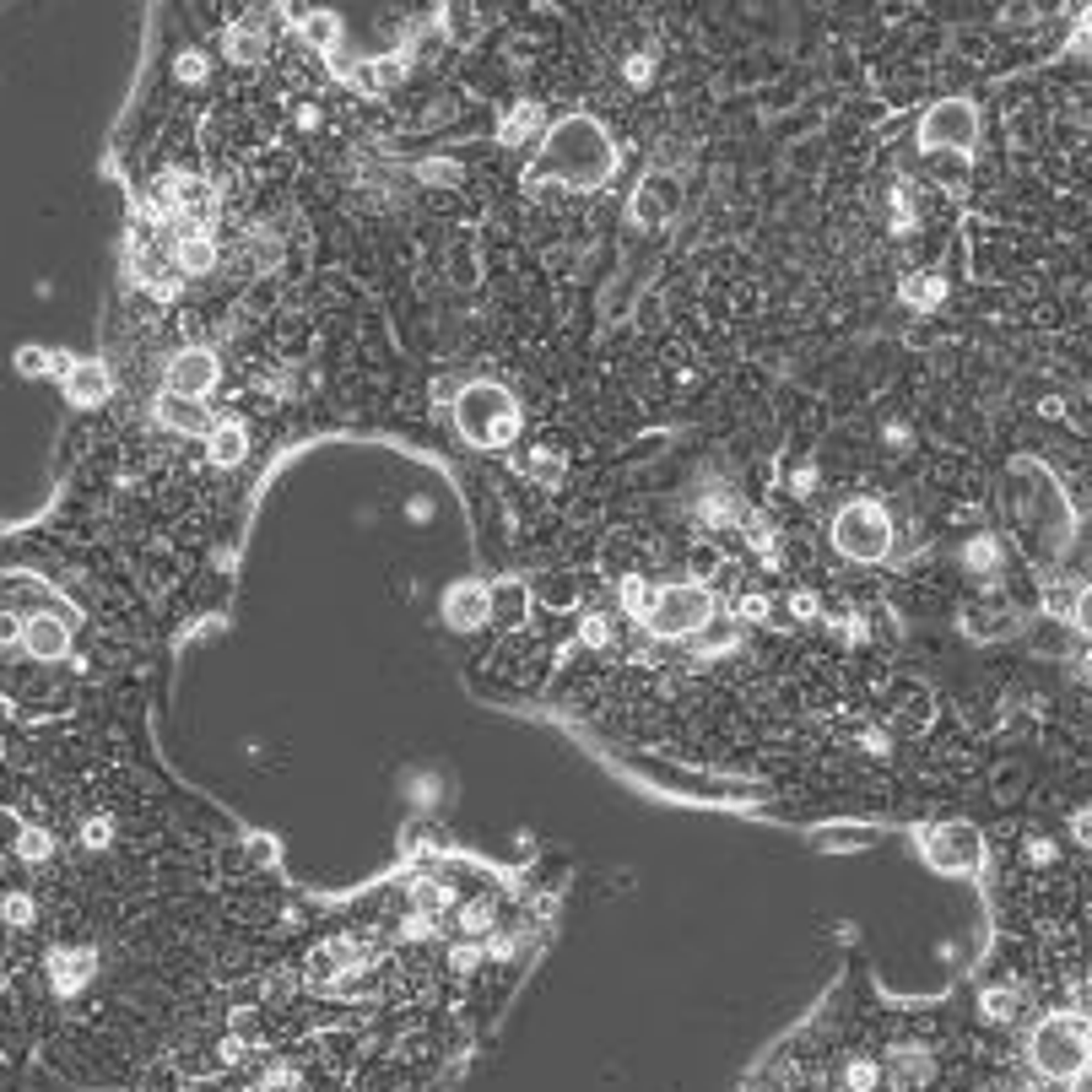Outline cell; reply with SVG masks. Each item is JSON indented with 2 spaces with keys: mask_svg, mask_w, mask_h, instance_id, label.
<instances>
[{
  "mask_svg": "<svg viewBox=\"0 0 1092 1092\" xmlns=\"http://www.w3.org/2000/svg\"><path fill=\"white\" fill-rule=\"evenodd\" d=\"M546 168L563 179V184H573V190H595V184L612 179L616 152H612V141H606V131H601L595 119L569 114V119H557L552 135H546Z\"/></svg>",
  "mask_w": 1092,
  "mask_h": 1092,
  "instance_id": "obj_1",
  "label": "cell"
},
{
  "mask_svg": "<svg viewBox=\"0 0 1092 1092\" xmlns=\"http://www.w3.org/2000/svg\"><path fill=\"white\" fill-rule=\"evenodd\" d=\"M1027 1060H1033L1038 1076H1049V1082L1082 1076V1070L1092 1066V1022L1066 1017V1011L1044 1017V1022L1033 1027V1038H1027Z\"/></svg>",
  "mask_w": 1092,
  "mask_h": 1092,
  "instance_id": "obj_2",
  "label": "cell"
},
{
  "mask_svg": "<svg viewBox=\"0 0 1092 1092\" xmlns=\"http://www.w3.org/2000/svg\"><path fill=\"white\" fill-rule=\"evenodd\" d=\"M714 622V590L698 585V579H677V585H660L649 595V612H644V628L655 638H693Z\"/></svg>",
  "mask_w": 1092,
  "mask_h": 1092,
  "instance_id": "obj_3",
  "label": "cell"
},
{
  "mask_svg": "<svg viewBox=\"0 0 1092 1092\" xmlns=\"http://www.w3.org/2000/svg\"><path fill=\"white\" fill-rule=\"evenodd\" d=\"M833 546L854 563H881L893 552V514L871 498H854L833 514Z\"/></svg>",
  "mask_w": 1092,
  "mask_h": 1092,
  "instance_id": "obj_4",
  "label": "cell"
},
{
  "mask_svg": "<svg viewBox=\"0 0 1092 1092\" xmlns=\"http://www.w3.org/2000/svg\"><path fill=\"white\" fill-rule=\"evenodd\" d=\"M460 433L471 438L476 449H503L508 438H514V428H520V412H514V400H508V390H498V384H471V390H460Z\"/></svg>",
  "mask_w": 1092,
  "mask_h": 1092,
  "instance_id": "obj_5",
  "label": "cell"
},
{
  "mask_svg": "<svg viewBox=\"0 0 1092 1092\" xmlns=\"http://www.w3.org/2000/svg\"><path fill=\"white\" fill-rule=\"evenodd\" d=\"M919 854H925L941 876H979L984 871V838H979V828H968V822L919 828Z\"/></svg>",
  "mask_w": 1092,
  "mask_h": 1092,
  "instance_id": "obj_6",
  "label": "cell"
},
{
  "mask_svg": "<svg viewBox=\"0 0 1092 1092\" xmlns=\"http://www.w3.org/2000/svg\"><path fill=\"white\" fill-rule=\"evenodd\" d=\"M974 141H979V109L968 103V98H946V103H936V109L919 119V147L925 152H974Z\"/></svg>",
  "mask_w": 1092,
  "mask_h": 1092,
  "instance_id": "obj_7",
  "label": "cell"
},
{
  "mask_svg": "<svg viewBox=\"0 0 1092 1092\" xmlns=\"http://www.w3.org/2000/svg\"><path fill=\"white\" fill-rule=\"evenodd\" d=\"M163 384H168V395H184V400H200V395L217 384V357L206 347H184L168 363V373H163Z\"/></svg>",
  "mask_w": 1092,
  "mask_h": 1092,
  "instance_id": "obj_8",
  "label": "cell"
},
{
  "mask_svg": "<svg viewBox=\"0 0 1092 1092\" xmlns=\"http://www.w3.org/2000/svg\"><path fill=\"white\" fill-rule=\"evenodd\" d=\"M17 638H23V649H27L33 660H66V655H70V628L60 622V616H49V612L27 616Z\"/></svg>",
  "mask_w": 1092,
  "mask_h": 1092,
  "instance_id": "obj_9",
  "label": "cell"
},
{
  "mask_svg": "<svg viewBox=\"0 0 1092 1092\" xmlns=\"http://www.w3.org/2000/svg\"><path fill=\"white\" fill-rule=\"evenodd\" d=\"M671 211H677V190H671V179L649 174V179H644V190L633 195V222H638V227H660V222H671Z\"/></svg>",
  "mask_w": 1092,
  "mask_h": 1092,
  "instance_id": "obj_10",
  "label": "cell"
},
{
  "mask_svg": "<svg viewBox=\"0 0 1092 1092\" xmlns=\"http://www.w3.org/2000/svg\"><path fill=\"white\" fill-rule=\"evenodd\" d=\"M109 390H114V379H109V368H103V363H70V373H66L70 406H103V400H109Z\"/></svg>",
  "mask_w": 1092,
  "mask_h": 1092,
  "instance_id": "obj_11",
  "label": "cell"
},
{
  "mask_svg": "<svg viewBox=\"0 0 1092 1092\" xmlns=\"http://www.w3.org/2000/svg\"><path fill=\"white\" fill-rule=\"evenodd\" d=\"M444 616L455 622V628H481L487 616H492V590H481V585H460V590H449V601H444Z\"/></svg>",
  "mask_w": 1092,
  "mask_h": 1092,
  "instance_id": "obj_12",
  "label": "cell"
},
{
  "mask_svg": "<svg viewBox=\"0 0 1092 1092\" xmlns=\"http://www.w3.org/2000/svg\"><path fill=\"white\" fill-rule=\"evenodd\" d=\"M157 422L174 428V433H211V428H217L211 412H206L200 400H184V395H163V400H157Z\"/></svg>",
  "mask_w": 1092,
  "mask_h": 1092,
  "instance_id": "obj_13",
  "label": "cell"
},
{
  "mask_svg": "<svg viewBox=\"0 0 1092 1092\" xmlns=\"http://www.w3.org/2000/svg\"><path fill=\"white\" fill-rule=\"evenodd\" d=\"M174 265H179V276H206V271L217 265V243H211V233L190 227V233L174 243Z\"/></svg>",
  "mask_w": 1092,
  "mask_h": 1092,
  "instance_id": "obj_14",
  "label": "cell"
},
{
  "mask_svg": "<svg viewBox=\"0 0 1092 1092\" xmlns=\"http://www.w3.org/2000/svg\"><path fill=\"white\" fill-rule=\"evenodd\" d=\"M930 1076H936V1060L925 1049H897L893 1054V1087L897 1092H919Z\"/></svg>",
  "mask_w": 1092,
  "mask_h": 1092,
  "instance_id": "obj_15",
  "label": "cell"
},
{
  "mask_svg": "<svg viewBox=\"0 0 1092 1092\" xmlns=\"http://www.w3.org/2000/svg\"><path fill=\"white\" fill-rule=\"evenodd\" d=\"M206 449H211V465H239L243 449H249V438H243V422H217V428L206 433Z\"/></svg>",
  "mask_w": 1092,
  "mask_h": 1092,
  "instance_id": "obj_16",
  "label": "cell"
},
{
  "mask_svg": "<svg viewBox=\"0 0 1092 1092\" xmlns=\"http://www.w3.org/2000/svg\"><path fill=\"white\" fill-rule=\"evenodd\" d=\"M87 968H92L87 946H76V952H55V958H49V979H55V990H76V984H87Z\"/></svg>",
  "mask_w": 1092,
  "mask_h": 1092,
  "instance_id": "obj_17",
  "label": "cell"
},
{
  "mask_svg": "<svg viewBox=\"0 0 1092 1092\" xmlns=\"http://www.w3.org/2000/svg\"><path fill=\"white\" fill-rule=\"evenodd\" d=\"M222 49H227V60H239V66H260V60H265V39H260V27H243V23L227 27Z\"/></svg>",
  "mask_w": 1092,
  "mask_h": 1092,
  "instance_id": "obj_18",
  "label": "cell"
},
{
  "mask_svg": "<svg viewBox=\"0 0 1092 1092\" xmlns=\"http://www.w3.org/2000/svg\"><path fill=\"white\" fill-rule=\"evenodd\" d=\"M941 298H946V282H941V276H930V271H914V276H903V304L936 308Z\"/></svg>",
  "mask_w": 1092,
  "mask_h": 1092,
  "instance_id": "obj_19",
  "label": "cell"
},
{
  "mask_svg": "<svg viewBox=\"0 0 1092 1092\" xmlns=\"http://www.w3.org/2000/svg\"><path fill=\"white\" fill-rule=\"evenodd\" d=\"M1017 1006H1022V995H1017L1011 984H990V990L979 995L984 1022H1011V1017H1017Z\"/></svg>",
  "mask_w": 1092,
  "mask_h": 1092,
  "instance_id": "obj_20",
  "label": "cell"
},
{
  "mask_svg": "<svg viewBox=\"0 0 1092 1092\" xmlns=\"http://www.w3.org/2000/svg\"><path fill=\"white\" fill-rule=\"evenodd\" d=\"M514 465L530 471V476H541V481L563 476V455H557V449H546V444H541V449H530V455H514Z\"/></svg>",
  "mask_w": 1092,
  "mask_h": 1092,
  "instance_id": "obj_21",
  "label": "cell"
},
{
  "mask_svg": "<svg viewBox=\"0 0 1092 1092\" xmlns=\"http://www.w3.org/2000/svg\"><path fill=\"white\" fill-rule=\"evenodd\" d=\"M298 27H304V39H308L314 49H335V39H341V23H335L330 11H308Z\"/></svg>",
  "mask_w": 1092,
  "mask_h": 1092,
  "instance_id": "obj_22",
  "label": "cell"
},
{
  "mask_svg": "<svg viewBox=\"0 0 1092 1092\" xmlns=\"http://www.w3.org/2000/svg\"><path fill=\"white\" fill-rule=\"evenodd\" d=\"M536 125H541V109H536V103H520V109L503 119V147H520Z\"/></svg>",
  "mask_w": 1092,
  "mask_h": 1092,
  "instance_id": "obj_23",
  "label": "cell"
},
{
  "mask_svg": "<svg viewBox=\"0 0 1092 1092\" xmlns=\"http://www.w3.org/2000/svg\"><path fill=\"white\" fill-rule=\"evenodd\" d=\"M962 563H968V569H979V573H995V563H1001V546L990 541V536H979V541H968Z\"/></svg>",
  "mask_w": 1092,
  "mask_h": 1092,
  "instance_id": "obj_24",
  "label": "cell"
},
{
  "mask_svg": "<svg viewBox=\"0 0 1092 1092\" xmlns=\"http://www.w3.org/2000/svg\"><path fill=\"white\" fill-rule=\"evenodd\" d=\"M395 82H400V60H384V66H363V70H357V87L379 92V87H395Z\"/></svg>",
  "mask_w": 1092,
  "mask_h": 1092,
  "instance_id": "obj_25",
  "label": "cell"
},
{
  "mask_svg": "<svg viewBox=\"0 0 1092 1092\" xmlns=\"http://www.w3.org/2000/svg\"><path fill=\"white\" fill-rule=\"evenodd\" d=\"M844 1082H850V1092H876V1082H881V1070H876V1060H850V1070H844Z\"/></svg>",
  "mask_w": 1092,
  "mask_h": 1092,
  "instance_id": "obj_26",
  "label": "cell"
},
{
  "mask_svg": "<svg viewBox=\"0 0 1092 1092\" xmlns=\"http://www.w3.org/2000/svg\"><path fill=\"white\" fill-rule=\"evenodd\" d=\"M55 854V838L44 828H23V860H49Z\"/></svg>",
  "mask_w": 1092,
  "mask_h": 1092,
  "instance_id": "obj_27",
  "label": "cell"
},
{
  "mask_svg": "<svg viewBox=\"0 0 1092 1092\" xmlns=\"http://www.w3.org/2000/svg\"><path fill=\"white\" fill-rule=\"evenodd\" d=\"M1070 622H1076V633L1092 638V585L1087 590H1076V601H1070Z\"/></svg>",
  "mask_w": 1092,
  "mask_h": 1092,
  "instance_id": "obj_28",
  "label": "cell"
},
{
  "mask_svg": "<svg viewBox=\"0 0 1092 1092\" xmlns=\"http://www.w3.org/2000/svg\"><path fill=\"white\" fill-rule=\"evenodd\" d=\"M17 368H23V373H49V368H55V357H49L44 347H23V351H17Z\"/></svg>",
  "mask_w": 1092,
  "mask_h": 1092,
  "instance_id": "obj_29",
  "label": "cell"
},
{
  "mask_svg": "<svg viewBox=\"0 0 1092 1092\" xmlns=\"http://www.w3.org/2000/svg\"><path fill=\"white\" fill-rule=\"evenodd\" d=\"M0 914L11 919V925H33V897L11 893V897H6V903H0Z\"/></svg>",
  "mask_w": 1092,
  "mask_h": 1092,
  "instance_id": "obj_30",
  "label": "cell"
},
{
  "mask_svg": "<svg viewBox=\"0 0 1092 1092\" xmlns=\"http://www.w3.org/2000/svg\"><path fill=\"white\" fill-rule=\"evenodd\" d=\"M1070 838L1082 844V850H1092V806H1082L1076 817H1070Z\"/></svg>",
  "mask_w": 1092,
  "mask_h": 1092,
  "instance_id": "obj_31",
  "label": "cell"
},
{
  "mask_svg": "<svg viewBox=\"0 0 1092 1092\" xmlns=\"http://www.w3.org/2000/svg\"><path fill=\"white\" fill-rule=\"evenodd\" d=\"M422 179H428V184H455L460 168L455 163H422Z\"/></svg>",
  "mask_w": 1092,
  "mask_h": 1092,
  "instance_id": "obj_32",
  "label": "cell"
},
{
  "mask_svg": "<svg viewBox=\"0 0 1092 1092\" xmlns=\"http://www.w3.org/2000/svg\"><path fill=\"white\" fill-rule=\"evenodd\" d=\"M179 76H184V82L206 76V60H200V55H179Z\"/></svg>",
  "mask_w": 1092,
  "mask_h": 1092,
  "instance_id": "obj_33",
  "label": "cell"
},
{
  "mask_svg": "<svg viewBox=\"0 0 1092 1092\" xmlns=\"http://www.w3.org/2000/svg\"><path fill=\"white\" fill-rule=\"evenodd\" d=\"M1070 1082H1076V1087H1070V1092H1092V1066L1082 1070V1076H1070Z\"/></svg>",
  "mask_w": 1092,
  "mask_h": 1092,
  "instance_id": "obj_34",
  "label": "cell"
}]
</instances>
